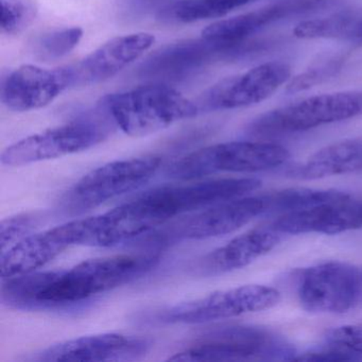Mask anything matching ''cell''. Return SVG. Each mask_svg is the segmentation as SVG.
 Returning a JSON list of instances; mask_svg holds the SVG:
<instances>
[{
  "label": "cell",
  "instance_id": "1",
  "mask_svg": "<svg viewBox=\"0 0 362 362\" xmlns=\"http://www.w3.org/2000/svg\"><path fill=\"white\" fill-rule=\"evenodd\" d=\"M160 259L156 252H139L86 260L66 270L35 271L3 279L1 300L24 310L71 306L144 276Z\"/></svg>",
  "mask_w": 362,
  "mask_h": 362
},
{
  "label": "cell",
  "instance_id": "2",
  "mask_svg": "<svg viewBox=\"0 0 362 362\" xmlns=\"http://www.w3.org/2000/svg\"><path fill=\"white\" fill-rule=\"evenodd\" d=\"M245 192L247 184L241 177L162 186L115 207L114 214L122 232L133 239L173 218L239 198Z\"/></svg>",
  "mask_w": 362,
  "mask_h": 362
},
{
  "label": "cell",
  "instance_id": "3",
  "mask_svg": "<svg viewBox=\"0 0 362 362\" xmlns=\"http://www.w3.org/2000/svg\"><path fill=\"white\" fill-rule=\"evenodd\" d=\"M114 124L129 136L143 137L194 117L198 105L162 83L141 86L103 97L99 103Z\"/></svg>",
  "mask_w": 362,
  "mask_h": 362
},
{
  "label": "cell",
  "instance_id": "4",
  "mask_svg": "<svg viewBox=\"0 0 362 362\" xmlns=\"http://www.w3.org/2000/svg\"><path fill=\"white\" fill-rule=\"evenodd\" d=\"M298 355L286 339L260 326H223L192 340L169 361H293Z\"/></svg>",
  "mask_w": 362,
  "mask_h": 362
},
{
  "label": "cell",
  "instance_id": "5",
  "mask_svg": "<svg viewBox=\"0 0 362 362\" xmlns=\"http://www.w3.org/2000/svg\"><path fill=\"white\" fill-rule=\"evenodd\" d=\"M114 126L113 120L99 105L95 113H86L9 146L1 153V163L5 166H24L78 153L105 141Z\"/></svg>",
  "mask_w": 362,
  "mask_h": 362
},
{
  "label": "cell",
  "instance_id": "6",
  "mask_svg": "<svg viewBox=\"0 0 362 362\" xmlns=\"http://www.w3.org/2000/svg\"><path fill=\"white\" fill-rule=\"evenodd\" d=\"M283 146L264 141H228L192 152L169 168L168 177L194 181L217 173H254L277 168L288 162Z\"/></svg>",
  "mask_w": 362,
  "mask_h": 362
},
{
  "label": "cell",
  "instance_id": "7",
  "mask_svg": "<svg viewBox=\"0 0 362 362\" xmlns=\"http://www.w3.org/2000/svg\"><path fill=\"white\" fill-rule=\"evenodd\" d=\"M362 114V90L330 93L303 99L257 116L247 124V134L281 136L305 132Z\"/></svg>",
  "mask_w": 362,
  "mask_h": 362
},
{
  "label": "cell",
  "instance_id": "8",
  "mask_svg": "<svg viewBox=\"0 0 362 362\" xmlns=\"http://www.w3.org/2000/svg\"><path fill=\"white\" fill-rule=\"evenodd\" d=\"M162 160L156 156L114 160L90 171L78 181L61 201V209L69 216H79L112 199L139 189L160 169Z\"/></svg>",
  "mask_w": 362,
  "mask_h": 362
},
{
  "label": "cell",
  "instance_id": "9",
  "mask_svg": "<svg viewBox=\"0 0 362 362\" xmlns=\"http://www.w3.org/2000/svg\"><path fill=\"white\" fill-rule=\"evenodd\" d=\"M362 296V268L343 262H326L300 272L298 298L310 313H344Z\"/></svg>",
  "mask_w": 362,
  "mask_h": 362
},
{
  "label": "cell",
  "instance_id": "10",
  "mask_svg": "<svg viewBox=\"0 0 362 362\" xmlns=\"http://www.w3.org/2000/svg\"><path fill=\"white\" fill-rule=\"evenodd\" d=\"M279 290L270 286L245 285L214 292L160 311L158 321L173 324H203L257 313L276 306Z\"/></svg>",
  "mask_w": 362,
  "mask_h": 362
},
{
  "label": "cell",
  "instance_id": "11",
  "mask_svg": "<svg viewBox=\"0 0 362 362\" xmlns=\"http://www.w3.org/2000/svg\"><path fill=\"white\" fill-rule=\"evenodd\" d=\"M254 42L218 43L201 40L177 42L160 48L141 66V77L153 80H179L194 75L218 60H234L255 54Z\"/></svg>",
  "mask_w": 362,
  "mask_h": 362
},
{
  "label": "cell",
  "instance_id": "12",
  "mask_svg": "<svg viewBox=\"0 0 362 362\" xmlns=\"http://www.w3.org/2000/svg\"><path fill=\"white\" fill-rule=\"evenodd\" d=\"M290 79L291 67L287 63H264L211 86L201 98L200 110L224 111L258 105Z\"/></svg>",
  "mask_w": 362,
  "mask_h": 362
},
{
  "label": "cell",
  "instance_id": "13",
  "mask_svg": "<svg viewBox=\"0 0 362 362\" xmlns=\"http://www.w3.org/2000/svg\"><path fill=\"white\" fill-rule=\"evenodd\" d=\"M264 196H245L211 205L173 224L169 236L180 240H203L230 234L264 215Z\"/></svg>",
  "mask_w": 362,
  "mask_h": 362
},
{
  "label": "cell",
  "instance_id": "14",
  "mask_svg": "<svg viewBox=\"0 0 362 362\" xmlns=\"http://www.w3.org/2000/svg\"><path fill=\"white\" fill-rule=\"evenodd\" d=\"M81 219L37 234L12 245L1 254V279H8L35 272L60 255L63 251L82 245Z\"/></svg>",
  "mask_w": 362,
  "mask_h": 362
},
{
  "label": "cell",
  "instance_id": "15",
  "mask_svg": "<svg viewBox=\"0 0 362 362\" xmlns=\"http://www.w3.org/2000/svg\"><path fill=\"white\" fill-rule=\"evenodd\" d=\"M73 86L69 67L46 69L22 65L1 83V103L14 112H29L47 107L65 90Z\"/></svg>",
  "mask_w": 362,
  "mask_h": 362
},
{
  "label": "cell",
  "instance_id": "16",
  "mask_svg": "<svg viewBox=\"0 0 362 362\" xmlns=\"http://www.w3.org/2000/svg\"><path fill=\"white\" fill-rule=\"evenodd\" d=\"M151 347L148 339L119 334L80 337L57 343L35 354L31 361H134Z\"/></svg>",
  "mask_w": 362,
  "mask_h": 362
},
{
  "label": "cell",
  "instance_id": "17",
  "mask_svg": "<svg viewBox=\"0 0 362 362\" xmlns=\"http://www.w3.org/2000/svg\"><path fill=\"white\" fill-rule=\"evenodd\" d=\"M281 235H337L362 228V200L343 199L277 216L269 224Z\"/></svg>",
  "mask_w": 362,
  "mask_h": 362
},
{
  "label": "cell",
  "instance_id": "18",
  "mask_svg": "<svg viewBox=\"0 0 362 362\" xmlns=\"http://www.w3.org/2000/svg\"><path fill=\"white\" fill-rule=\"evenodd\" d=\"M154 42V35L146 33L122 35L105 42L78 64L69 66L73 86L100 83L115 77L144 56Z\"/></svg>",
  "mask_w": 362,
  "mask_h": 362
},
{
  "label": "cell",
  "instance_id": "19",
  "mask_svg": "<svg viewBox=\"0 0 362 362\" xmlns=\"http://www.w3.org/2000/svg\"><path fill=\"white\" fill-rule=\"evenodd\" d=\"M329 0H279L260 9L214 23L202 31L203 39L218 43L249 41L267 27L292 16L324 7Z\"/></svg>",
  "mask_w": 362,
  "mask_h": 362
},
{
  "label": "cell",
  "instance_id": "20",
  "mask_svg": "<svg viewBox=\"0 0 362 362\" xmlns=\"http://www.w3.org/2000/svg\"><path fill=\"white\" fill-rule=\"evenodd\" d=\"M281 236L269 226L254 228L201 258L196 272L202 276H215L245 268L272 251L281 243Z\"/></svg>",
  "mask_w": 362,
  "mask_h": 362
},
{
  "label": "cell",
  "instance_id": "21",
  "mask_svg": "<svg viewBox=\"0 0 362 362\" xmlns=\"http://www.w3.org/2000/svg\"><path fill=\"white\" fill-rule=\"evenodd\" d=\"M362 171V137L345 139L317 150L286 175L300 181H313Z\"/></svg>",
  "mask_w": 362,
  "mask_h": 362
},
{
  "label": "cell",
  "instance_id": "22",
  "mask_svg": "<svg viewBox=\"0 0 362 362\" xmlns=\"http://www.w3.org/2000/svg\"><path fill=\"white\" fill-rule=\"evenodd\" d=\"M293 35L300 40H334L361 43L362 7L303 21L293 29Z\"/></svg>",
  "mask_w": 362,
  "mask_h": 362
},
{
  "label": "cell",
  "instance_id": "23",
  "mask_svg": "<svg viewBox=\"0 0 362 362\" xmlns=\"http://www.w3.org/2000/svg\"><path fill=\"white\" fill-rule=\"evenodd\" d=\"M344 192L334 189H313V188H289L264 196L266 214L283 215L300 209H308L322 203L339 200L349 196Z\"/></svg>",
  "mask_w": 362,
  "mask_h": 362
},
{
  "label": "cell",
  "instance_id": "24",
  "mask_svg": "<svg viewBox=\"0 0 362 362\" xmlns=\"http://www.w3.org/2000/svg\"><path fill=\"white\" fill-rule=\"evenodd\" d=\"M255 0H180L164 10L165 16L181 23L222 18Z\"/></svg>",
  "mask_w": 362,
  "mask_h": 362
},
{
  "label": "cell",
  "instance_id": "25",
  "mask_svg": "<svg viewBox=\"0 0 362 362\" xmlns=\"http://www.w3.org/2000/svg\"><path fill=\"white\" fill-rule=\"evenodd\" d=\"M0 4L1 33L9 37L24 33L39 13L35 0H0Z\"/></svg>",
  "mask_w": 362,
  "mask_h": 362
},
{
  "label": "cell",
  "instance_id": "26",
  "mask_svg": "<svg viewBox=\"0 0 362 362\" xmlns=\"http://www.w3.org/2000/svg\"><path fill=\"white\" fill-rule=\"evenodd\" d=\"M83 37L79 27L46 33L35 43V54L43 60H58L73 52Z\"/></svg>",
  "mask_w": 362,
  "mask_h": 362
},
{
  "label": "cell",
  "instance_id": "27",
  "mask_svg": "<svg viewBox=\"0 0 362 362\" xmlns=\"http://www.w3.org/2000/svg\"><path fill=\"white\" fill-rule=\"evenodd\" d=\"M344 61L345 58L343 56H334L315 63L310 69H306L288 81L286 93L293 95L305 92L313 86H319L336 77L342 69Z\"/></svg>",
  "mask_w": 362,
  "mask_h": 362
},
{
  "label": "cell",
  "instance_id": "28",
  "mask_svg": "<svg viewBox=\"0 0 362 362\" xmlns=\"http://www.w3.org/2000/svg\"><path fill=\"white\" fill-rule=\"evenodd\" d=\"M37 224V218L24 214L14 216L3 220L0 224V236H1V249L7 251L12 245L31 235L33 228Z\"/></svg>",
  "mask_w": 362,
  "mask_h": 362
},
{
  "label": "cell",
  "instance_id": "29",
  "mask_svg": "<svg viewBox=\"0 0 362 362\" xmlns=\"http://www.w3.org/2000/svg\"><path fill=\"white\" fill-rule=\"evenodd\" d=\"M324 340L329 346L362 356V324L330 328L326 330Z\"/></svg>",
  "mask_w": 362,
  "mask_h": 362
},
{
  "label": "cell",
  "instance_id": "30",
  "mask_svg": "<svg viewBox=\"0 0 362 362\" xmlns=\"http://www.w3.org/2000/svg\"><path fill=\"white\" fill-rule=\"evenodd\" d=\"M293 361L306 362H337V361H362V356L351 353L338 347H324L321 349L306 351V353L298 354L294 357Z\"/></svg>",
  "mask_w": 362,
  "mask_h": 362
},
{
  "label": "cell",
  "instance_id": "31",
  "mask_svg": "<svg viewBox=\"0 0 362 362\" xmlns=\"http://www.w3.org/2000/svg\"><path fill=\"white\" fill-rule=\"evenodd\" d=\"M173 3L175 0H126V7L132 13L144 14L153 10L164 11Z\"/></svg>",
  "mask_w": 362,
  "mask_h": 362
}]
</instances>
